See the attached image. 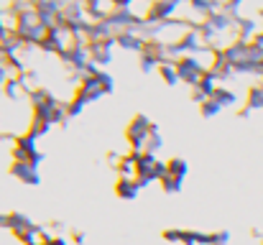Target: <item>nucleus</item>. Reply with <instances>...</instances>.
Instances as JSON below:
<instances>
[{
    "mask_svg": "<svg viewBox=\"0 0 263 245\" xmlns=\"http://www.w3.org/2000/svg\"><path fill=\"white\" fill-rule=\"evenodd\" d=\"M151 128H154V123H151L146 115H136V118L128 123L125 138H128V143H130V151H141V154H143V143H146Z\"/></svg>",
    "mask_w": 263,
    "mask_h": 245,
    "instance_id": "nucleus-1",
    "label": "nucleus"
},
{
    "mask_svg": "<svg viewBox=\"0 0 263 245\" xmlns=\"http://www.w3.org/2000/svg\"><path fill=\"white\" fill-rule=\"evenodd\" d=\"M13 161H26V163H33V166H39V163L44 161V154L36 148V138H33V136L23 133V136L15 138V146H13Z\"/></svg>",
    "mask_w": 263,
    "mask_h": 245,
    "instance_id": "nucleus-2",
    "label": "nucleus"
},
{
    "mask_svg": "<svg viewBox=\"0 0 263 245\" xmlns=\"http://www.w3.org/2000/svg\"><path fill=\"white\" fill-rule=\"evenodd\" d=\"M176 69H179V77L181 82H186L189 87H197L202 77H204V64L197 62V56H179L176 59Z\"/></svg>",
    "mask_w": 263,
    "mask_h": 245,
    "instance_id": "nucleus-3",
    "label": "nucleus"
},
{
    "mask_svg": "<svg viewBox=\"0 0 263 245\" xmlns=\"http://www.w3.org/2000/svg\"><path fill=\"white\" fill-rule=\"evenodd\" d=\"M10 176H15L18 181H23V184H31V186H36V184L41 181L39 166H33V163H26V161H13V163H10Z\"/></svg>",
    "mask_w": 263,
    "mask_h": 245,
    "instance_id": "nucleus-4",
    "label": "nucleus"
},
{
    "mask_svg": "<svg viewBox=\"0 0 263 245\" xmlns=\"http://www.w3.org/2000/svg\"><path fill=\"white\" fill-rule=\"evenodd\" d=\"M115 41H118L120 49H128V51H138V54H143L148 39H143V36L136 33V31H120V33H115Z\"/></svg>",
    "mask_w": 263,
    "mask_h": 245,
    "instance_id": "nucleus-5",
    "label": "nucleus"
},
{
    "mask_svg": "<svg viewBox=\"0 0 263 245\" xmlns=\"http://www.w3.org/2000/svg\"><path fill=\"white\" fill-rule=\"evenodd\" d=\"M138 192H141V184L136 181V179H118V184H115V194L120 197V199H136L138 197Z\"/></svg>",
    "mask_w": 263,
    "mask_h": 245,
    "instance_id": "nucleus-6",
    "label": "nucleus"
},
{
    "mask_svg": "<svg viewBox=\"0 0 263 245\" xmlns=\"http://www.w3.org/2000/svg\"><path fill=\"white\" fill-rule=\"evenodd\" d=\"M161 146H164V138H161V133H159V125L154 123V128H151V133H148V138H146V143H143V154L156 156V154L161 151Z\"/></svg>",
    "mask_w": 263,
    "mask_h": 245,
    "instance_id": "nucleus-7",
    "label": "nucleus"
},
{
    "mask_svg": "<svg viewBox=\"0 0 263 245\" xmlns=\"http://www.w3.org/2000/svg\"><path fill=\"white\" fill-rule=\"evenodd\" d=\"M166 174L184 181V179H186V174H189V163L184 161V159H172V161H166Z\"/></svg>",
    "mask_w": 263,
    "mask_h": 245,
    "instance_id": "nucleus-8",
    "label": "nucleus"
},
{
    "mask_svg": "<svg viewBox=\"0 0 263 245\" xmlns=\"http://www.w3.org/2000/svg\"><path fill=\"white\" fill-rule=\"evenodd\" d=\"M3 92H5V97H10V100H18L21 95H28L18 77H8V82L3 84Z\"/></svg>",
    "mask_w": 263,
    "mask_h": 245,
    "instance_id": "nucleus-9",
    "label": "nucleus"
},
{
    "mask_svg": "<svg viewBox=\"0 0 263 245\" xmlns=\"http://www.w3.org/2000/svg\"><path fill=\"white\" fill-rule=\"evenodd\" d=\"M159 74L164 77V82H166V84H176V82H181V77H179V69H176V59H174V62H169V64H161V67H159Z\"/></svg>",
    "mask_w": 263,
    "mask_h": 245,
    "instance_id": "nucleus-10",
    "label": "nucleus"
},
{
    "mask_svg": "<svg viewBox=\"0 0 263 245\" xmlns=\"http://www.w3.org/2000/svg\"><path fill=\"white\" fill-rule=\"evenodd\" d=\"M49 128H51V123H49V120L33 118V120H31V125H28V136H33V138L39 141L41 136H46V133H49Z\"/></svg>",
    "mask_w": 263,
    "mask_h": 245,
    "instance_id": "nucleus-11",
    "label": "nucleus"
},
{
    "mask_svg": "<svg viewBox=\"0 0 263 245\" xmlns=\"http://www.w3.org/2000/svg\"><path fill=\"white\" fill-rule=\"evenodd\" d=\"M212 100H215V102H217V105L225 110L228 105H233V102H235V95H233L230 89H225V87H217V89L212 92Z\"/></svg>",
    "mask_w": 263,
    "mask_h": 245,
    "instance_id": "nucleus-12",
    "label": "nucleus"
},
{
    "mask_svg": "<svg viewBox=\"0 0 263 245\" xmlns=\"http://www.w3.org/2000/svg\"><path fill=\"white\" fill-rule=\"evenodd\" d=\"M181 184H184L181 179H176V176H169V174H166V176L161 179V186H164V192H166V194H176V192H181Z\"/></svg>",
    "mask_w": 263,
    "mask_h": 245,
    "instance_id": "nucleus-13",
    "label": "nucleus"
},
{
    "mask_svg": "<svg viewBox=\"0 0 263 245\" xmlns=\"http://www.w3.org/2000/svg\"><path fill=\"white\" fill-rule=\"evenodd\" d=\"M199 110H202V115H204V118H215V115H217V112H220L222 107H220V105H217V102H215L212 97H207V100H204V102L199 105Z\"/></svg>",
    "mask_w": 263,
    "mask_h": 245,
    "instance_id": "nucleus-14",
    "label": "nucleus"
},
{
    "mask_svg": "<svg viewBox=\"0 0 263 245\" xmlns=\"http://www.w3.org/2000/svg\"><path fill=\"white\" fill-rule=\"evenodd\" d=\"M85 107H87L85 102H80V100H72V102H67V115H69V118H80Z\"/></svg>",
    "mask_w": 263,
    "mask_h": 245,
    "instance_id": "nucleus-15",
    "label": "nucleus"
},
{
    "mask_svg": "<svg viewBox=\"0 0 263 245\" xmlns=\"http://www.w3.org/2000/svg\"><path fill=\"white\" fill-rule=\"evenodd\" d=\"M154 69H159V62H156V59H151V56H146V54H141V72L151 74Z\"/></svg>",
    "mask_w": 263,
    "mask_h": 245,
    "instance_id": "nucleus-16",
    "label": "nucleus"
},
{
    "mask_svg": "<svg viewBox=\"0 0 263 245\" xmlns=\"http://www.w3.org/2000/svg\"><path fill=\"white\" fill-rule=\"evenodd\" d=\"M161 238L169 240V243H181V240H184V230H164Z\"/></svg>",
    "mask_w": 263,
    "mask_h": 245,
    "instance_id": "nucleus-17",
    "label": "nucleus"
},
{
    "mask_svg": "<svg viewBox=\"0 0 263 245\" xmlns=\"http://www.w3.org/2000/svg\"><path fill=\"white\" fill-rule=\"evenodd\" d=\"M0 228L10 230V212H8V215H0Z\"/></svg>",
    "mask_w": 263,
    "mask_h": 245,
    "instance_id": "nucleus-18",
    "label": "nucleus"
},
{
    "mask_svg": "<svg viewBox=\"0 0 263 245\" xmlns=\"http://www.w3.org/2000/svg\"><path fill=\"white\" fill-rule=\"evenodd\" d=\"M72 240H74V243H85V233L74 230V233H72Z\"/></svg>",
    "mask_w": 263,
    "mask_h": 245,
    "instance_id": "nucleus-19",
    "label": "nucleus"
},
{
    "mask_svg": "<svg viewBox=\"0 0 263 245\" xmlns=\"http://www.w3.org/2000/svg\"><path fill=\"white\" fill-rule=\"evenodd\" d=\"M5 82H8V69H5V67H0V87H3Z\"/></svg>",
    "mask_w": 263,
    "mask_h": 245,
    "instance_id": "nucleus-20",
    "label": "nucleus"
}]
</instances>
